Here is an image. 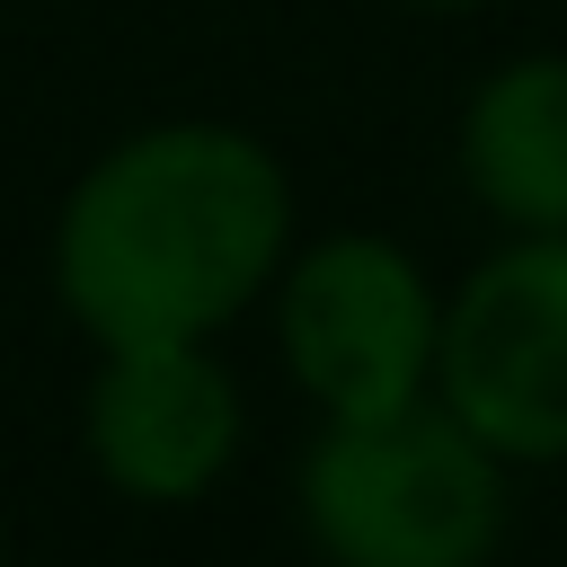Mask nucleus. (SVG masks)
Returning a JSON list of instances; mask_svg holds the SVG:
<instances>
[{"instance_id": "f257e3e1", "label": "nucleus", "mask_w": 567, "mask_h": 567, "mask_svg": "<svg viewBox=\"0 0 567 567\" xmlns=\"http://www.w3.org/2000/svg\"><path fill=\"white\" fill-rule=\"evenodd\" d=\"M284 168L230 124H159L115 142L62 204L53 275L97 346L221 328L284 257Z\"/></svg>"}, {"instance_id": "f03ea898", "label": "nucleus", "mask_w": 567, "mask_h": 567, "mask_svg": "<svg viewBox=\"0 0 567 567\" xmlns=\"http://www.w3.org/2000/svg\"><path fill=\"white\" fill-rule=\"evenodd\" d=\"M301 514L337 567H487L505 532L496 452L452 408L337 416L301 470Z\"/></svg>"}, {"instance_id": "7ed1b4c3", "label": "nucleus", "mask_w": 567, "mask_h": 567, "mask_svg": "<svg viewBox=\"0 0 567 567\" xmlns=\"http://www.w3.org/2000/svg\"><path fill=\"white\" fill-rule=\"evenodd\" d=\"M443 408L514 461H567V230H523L434 328Z\"/></svg>"}, {"instance_id": "20e7f679", "label": "nucleus", "mask_w": 567, "mask_h": 567, "mask_svg": "<svg viewBox=\"0 0 567 567\" xmlns=\"http://www.w3.org/2000/svg\"><path fill=\"white\" fill-rule=\"evenodd\" d=\"M434 328L443 310L425 275L390 239H328L284 284V354L328 416H381L425 399Z\"/></svg>"}, {"instance_id": "39448f33", "label": "nucleus", "mask_w": 567, "mask_h": 567, "mask_svg": "<svg viewBox=\"0 0 567 567\" xmlns=\"http://www.w3.org/2000/svg\"><path fill=\"white\" fill-rule=\"evenodd\" d=\"M89 452L124 496L186 505L239 452V390L213 354H195V337L115 346L89 390Z\"/></svg>"}, {"instance_id": "423d86ee", "label": "nucleus", "mask_w": 567, "mask_h": 567, "mask_svg": "<svg viewBox=\"0 0 567 567\" xmlns=\"http://www.w3.org/2000/svg\"><path fill=\"white\" fill-rule=\"evenodd\" d=\"M461 177L514 230H567V62H505L461 115Z\"/></svg>"}, {"instance_id": "0eeeda50", "label": "nucleus", "mask_w": 567, "mask_h": 567, "mask_svg": "<svg viewBox=\"0 0 567 567\" xmlns=\"http://www.w3.org/2000/svg\"><path fill=\"white\" fill-rule=\"evenodd\" d=\"M416 9H470V0H416Z\"/></svg>"}]
</instances>
